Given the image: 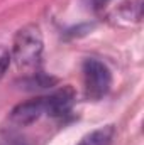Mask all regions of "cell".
<instances>
[{"label":"cell","mask_w":144,"mask_h":145,"mask_svg":"<svg viewBox=\"0 0 144 145\" xmlns=\"http://www.w3.org/2000/svg\"><path fill=\"white\" fill-rule=\"evenodd\" d=\"M42 34L36 24H27L17 31L12 44V59L19 68L32 69L39 64L42 54Z\"/></svg>","instance_id":"obj_1"},{"label":"cell","mask_w":144,"mask_h":145,"mask_svg":"<svg viewBox=\"0 0 144 145\" xmlns=\"http://www.w3.org/2000/svg\"><path fill=\"white\" fill-rule=\"evenodd\" d=\"M104 2H107V0H95V3H104Z\"/></svg>","instance_id":"obj_7"},{"label":"cell","mask_w":144,"mask_h":145,"mask_svg":"<svg viewBox=\"0 0 144 145\" xmlns=\"http://www.w3.org/2000/svg\"><path fill=\"white\" fill-rule=\"evenodd\" d=\"M112 84V74L107 66L98 59H85L83 63V86L85 95L90 100H100L104 98L110 89Z\"/></svg>","instance_id":"obj_2"},{"label":"cell","mask_w":144,"mask_h":145,"mask_svg":"<svg viewBox=\"0 0 144 145\" xmlns=\"http://www.w3.org/2000/svg\"><path fill=\"white\" fill-rule=\"evenodd\" d=\"M10 59H12V56H10V51H9L7 47L0 46V78L5 74L7 68H9V64H10Z\"/></svg>","instance_id":"obj_6"},{"label":"cell","mask_w":144,"mask_h":145,"mask_svg":"<svg viewBox=\"0 0 144 145\" xmlns=\"http://www.w3.org/2000/svg\"><path fill=\"white\" fill-rule=\"evenodd\" d=\"M114 135H115L114 125H105V127H100V128L87 133L78 145H110L114 140Z\"/></svg>","instance_id":"obj_5"},{"label":"cell","mask_w":144,"mask_h":145,"mask_svg":"<svg viewBox=\"0 0 144 145\" xmlns=\"http://www.w3.org/2000/svg\"><path fill=\"white\" fill-rule=\"evenodd\" d=\"M44 100H46V115L63 116L70 111L73 105V91L71 88H65L49 96H44Z\"/></svg>","instance_id":"obj_4"},{"label":"cell","mask_w":144,"mask_h":145,"mask_svg":"<svg viewBox=\"0 0 144 145\" xmlns=\"http://www.w3.org/2000/svg\"><path fill=\"white\" fill-rule=\"evenodd\" d=\"M42 115H46V100L34 98V100L17 105L10 113V120L19 127H26V125L37 121Z\"/></svg>","instance_id":"obj_3"}]
</instances>
